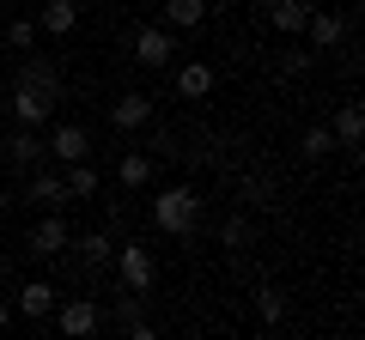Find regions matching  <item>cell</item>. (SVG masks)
Segmentation results:
<instances>
[{"instance_id":"6da1fadb","label":"cell","mask_w":365,"mask_h":340,"mask_svg":"<svg viewBox=\"0 0 365 340\" xmlns=\"http://www.w3.org/2000/svg\"><path fill=\"white\" fill-rule=\"evenodd\" d=\"M195 219H201V195L189 183L158 188V195H153V225L165 237H182V243H189V237H195Z\"/></svg>"},{"instance_id":"7a4b0ae2","label":"cell","mask_w":365,"mask_h":340,"mask_svg":"<svg viewBox=\"0 0 365 340\" xmlns=\"http://www.w3.org/2000/svg\"><path fill=\"white\" fill-rule=\"evenodd\" d=\"M110 267H116V280L128 292H153L158 286V255L140 243V237H128V243H116V255H110Z\"/></svg>"},{"instance_id":"3957f363","label":"cell","mask_w":365,"mask_h":340,"mask_svg":"<svg viewBox=\"0 0 365 340\" xmlns=\"http://www.w3.org/2000/svg\"><path fill=\"white\" fill-rule=\"evenodd\" d=\"M128 49H134V61H140L146 73H158V67H170V55H177V37H170L165 25H134Z\"/></svg>"},{"instance_id":"277c9868","label":"cell","mask_w":365,"mask_h":340,"mask_svg":"<svg viewBox=\"0 0 365 340\" xmlns=\"http://www.w3.org/2000/svg\"><path fill=\"white\" fill-rule=\"evenodd\" d=\"M55 328H61V334H98V328H104V304L98 298H55Z\"/></svg>"},{"instance_id":"5b68a950","label":"cell","mask_w":365,"mask_h":340,"mask_svg":"<svg viewBox=\"0 0 365 340\" xmlns=\"http://www.w3.org/2000/svg\"><path fill=\"white\" fill-rule=\"evenodd\" d=\"M67 237H73V231H67L61 213H43V219L31 225V237H25L31 262H61V255H67Z\"/></svg>"},{"instance_id":"8992f818","label":"cell","mask_w":365,"mask_h":340,"mask_svg":"<svg viewBox=\"0 0 365 340\" xmlns=\"http://www.w3.org/2000/svg\"><path fill=\"white\" fill-rule=\"evenodd\" d=\"M104 322L116 328V334H134V340H153V334H158V328L146 322V292H128V286H122V298H116V310H110Z\"/></svg>"},{"instance_id":"52a82bcc","label":"cell","mask_w":365,"mask_h":340,"mask_svg":"<svg viewBox=\"0 0 365 340\" xmlns=\"http://www.w3.org/2000/svg\"><path fill=\"white\" fill-rule=\"evenodd\" d=\"M0 158L19 164V170H37L43 158H49V140H43V128H19V122H13V134H6V146H0Z\"/></svg>"},{"instance_id":"ba28073f","label":"cell","mask_w":365,"mask_h":340,"mask_svg":"<svg viewBox=\"0 0 365 340\" xmlns=\"http://www.w3.org/2000/svg\"><path fill=\"white\" fill-rule=\"evenodd\" d=\"M6 110H13V122H19V128H43V122H55L61 97H43V92H31V85H13Z\"/></svg>"},{"instance_id":"9c48e42d","label":"cell","mask_w":365,"mask_h":340,"mask_svg":"<svg viewBox=\"0 0 365 340\" xmlns=\"http://www.w3.org/2000/svg\"><path fill=\"white\" fill-rule=\"evenodd\" d=\"M67 255H73L86 274H104L110 255H116V237L110 231H86V237H67Z\"/></svg>"},{"instance_id":"30bf717a","label":"cell","mask_w":365,"mask_h":340,"mask_svg":"<svg viewBox=\"0 0 365 340\" xmlns=\"http://www.w3.org/2000/svg\"><path fill=\"white\" fill-rule=\"evenodd\" d=\"M43 140H49V158H55V164H73V158H91V134L79 128V122H55V128L43 134Z\"/></svg>"},{"instance_id":"8fae6325","label":"cell","mask_w":365,"mask_h":340,"mask_svg":"<svg viewBox=\"0 0 365 340\" xmlns=\"http://www.w3.org/2000/svg\"><path fill=\"white\" fill-rule=\"evenodd\" d=\"M13 85H31V92H43V97H61V92H67V85H61V67H55L49 55H25Z\"/></svg>"},{"instance_id":"7c38bea8","label":"cell","mask_w":365,"mask_h":340,"mask_svg":"<svg viewBox=\"0 0 365 340\" xmlns=\"http://www.w3.org/2000/svg\"><path fill=\"white\" fill-rule=\"evenodd\" d=\"M25 201H37L43 213H61V207H73L67 201V183H61V170H31V183H25Z\"/></svg>"},{"instance_id":"4fadbf2b","label":"cell","mask_w":365,"mask_h":340,"mask_svg":"<svg viewBox=\"0 0 365 340\" xmlns=\"http://www.w3.org/2000/svg\"><path fill=\"white\" fill-rule=\"evenodd\" d=\"M55 298H61V292H55L49 280H25V286L13 292V310L25 316V322H43V316L55 310Z\"/></svg>"},{"instance_id":"5bb4252c","label":"cell","mask_w":365,"mask_h":340,"mask_svg":"<svg viewBox=\"0 0 365 340\" xmlns=\"http://www.w3.org/2000/svg\"><path fill=\"white\" fill-rule=\"evenodd\" d=\"M304 37H311L317 49H341V43H347V18L329 13V6H311V18H304Z\"/></svg>"},{"instance_id":"9a60e30c","label":"cell","mask_w":365,"mask_h":340,"mask_svg":"<svg viewBox=\"0 0 365 340\" xmlns=\"http://www.w3.org/2000/svg\"><path fill=\"white\" fill-rule=\"evenodd\" d=\"M213 85H220V73H213L207 61H182L177 67V97H189V104H201Z\"/></svg>"},{"instance_id":"2e32d148","label":"cell","mask_w":365,"mask_h":340,"mask_svg":"<svg viewBox=\"0 0 365 340\" xmlns=\"http://www.w3.org/2000/svg\"><path fill=\"white\" fill-rule=\"evenodd\" d=\"M110 122H116L122 134L146 128V122H153V97H146V92H128V97H116V104H110Z\"/></svg>"},{"instance_id":"e0dca14e","label":"cell","mask_w":365,"mask_h":340,"mask_svg":"<svg viewBox=\"0 0 365 340\" xmlns=\"http://www.w3.org/2000/svg\"><path fill=\"white\" fill-rule=\"evenodd\" d=\"M61 183H67V201H91L98 188H104V176H98V164H91V158H73V164L61 170Z\"/></svg>"},{"instance_id":"ac0fdd59","label":"cell","mask_w":365,"mask_h":340,"mask_svg":"<svg viewBox=\"0 0 365 340\" xmlns=\"http://www.w3.org/2000/svg\"><path fill=\"white\" fill-rule=\"evenodd\" d=\"M304 18H311L304 0H268V25L280 31V37H304Z\"/></svg>"},{"instance_id":"d6986e66","label":"cell","mask_w":365,"mask_h":340,"mask_svg":"<svg viewBox=\"0 0 365 340\" xmlns=\"http://www.w3.org/2000/svg\"><path fill=\"white\" fill-rule=\"evenodd\" d=\"M329 134H335V146H341V152H359L365 110H359V104H341V110H335V128H329Z\"/></svg>"},{"instance_id":"ffe728a7","label":"cell","mask_w":365,"mask_h":340,"mask_svg":"<svg viewBox=\"0 0 365 340\" xmlns=\"http://www.w3.org/2000/svg\"><path fill=\"white\" fill-rule=\"evenodd\" d=\"M73 25H79V6H73V0H43L37 31H49V37H67Z\"/></svg>"},{"instance_id":"44dd1931","label":"cell","mask_w":365,"mask_h":340,"mask_svg":"<svg viewBox=\"0 0 365 340\" xmlns=\"http://www.w3.org/2000/svg\"><path fill=\"white\" fill-rule=\"evenodd\" d=\"M207 18V0H165V31H195Z\"/></svg>"},{"instance_id":"7402d4cb","label":"cell","mask_w":365,"mask_h":340,"mask_svg":"<svg viewBox=\"0 0 365 340\" xmlns=\"http://www.w3.org/2000/svg\"><path fill=\"white\" fill-rule=\"evenodd\" d=\"M220 243H225V255H250V249H256V225L232 213V219L220 225Z\"/></svg>"},{"instance_id":"603a6c76","label":"cell","mask_w":365,"mask_h":340,"mask_svg":"<svg viewBox=\"0 0 365 340\" xmlns=\"http://www.w3.org/2000/svg\"><path fill=\"white\" fill-rule=\"evenodd\" d=\"M116 176H122V188L134 195V188H146V183H153V158H146V152H122Z\"/></svg>"},{"instance_id":"cb8c5ba5","label":"cell","mask_w":365,"mask_h":340,"mask_svg":"<svg viewBox=\"0 0 365 340\" xmlns=\"http://www.w3.org/2000/svg\"><path fill=\"white\" fill-rule=\"evenodd\" d=\"M299 152H304V158H311V164H317V158H329V152H341V146H335V134H329L323 122H311V128L299 134Z\"/></svg>"},{"instance_id":"d4e9b609","label":"cell","mask_w":365,"mask_h":340,"mask_svg":"<svg viewBox=\"0 0 365 340\" xmlns=\"http://www.w3.org/2000/svg\"><path fill=\"white\" fill-rule=\"evenodd\" d=\"M256 316H262V322H287V292H280V286H256Z\"/></svg>"},{"instance_id":"484cf974","label":"cell","mask_w":365,"mask_h":340,"mask_svg":"<svg viewBox=\"0 0 365 340\" xmlns=\"http://www.w3.org/2000/svg\"><path fill=\"white\" fill-rule=\"evenodd\" d=\"M317 67V55H304V49H287L280 55V67H274V79H304Z\"/></svg>"},{"instance_id":"4316f807","label":"cell","mask_w":365,"mask_h":340,"mask_svg":"<svg viewBox=\"0 0 365 340\" xmlns=\"http://www.w3.org/2000/svg\"><path fill=\"white\" fill-rule=\"evenodd\" d=\"M6 43H13V49H37V18H13V25H6Z\"/></svg>"},{"instance_id":"83f0119b","label":"cell","mask_w":365,"mask_h":340,"mask_svg":"<svg viewBox=\"0 0 365 340\" xmlns=\"http://www.w3.org/2000/svg\"><path fill=\"white\" fill-rule=\"evenodd\" d=\"M13 316H19V310H13V304H6V298H0V334L13 328Z\"/></svg>"},{"instance_id":"f1b7e54d","label":"cell","mask_w":365,"mask_h":340,"mask_svg":"<svg viewBox=\"0 0 365 340\" xmlns=\"http://www.w3.org/2000/svg\"><path fill=\"white\" fill-rule=\"evenodd\" d=\"M6 274H13V262H6V249H0V286H6Z\"/></svg>"},{"instance_id":"f546056e","label":"cell","mask_w":365,"mask_h":340,"mask_svg":"<svg viewBox=\"0 0 365 340\" xmlns=\"http://www.w3.org/2000/svg\"><path fill=\"white\" fill-rule=\"evenodd\" d=\"M6 207H13V195H6V188H0V213H6Z\"/></svg>"}]
</instances>
